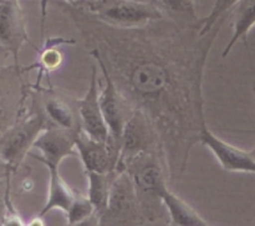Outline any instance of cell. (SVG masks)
I'll return each instance as SVG.
<instances>
[{
	"label": "cell",
	"instance_id": "cell-1",
	"mask_svg": "<svg viewBox=\"0 0 255 226\" xmlns=\"http://www.w3.org/2000/svg\"><path fill=\"white\" fill-rule=\"evenodd\" d=\"M66 12L80 30L85 47L131 103L153 123L163 148L168 180L188 166L206 122L203 77L207 60L222 27L204 36L163 19L137 29L102 24L79 6Z\"/></svg>",
	"mask_w": 255,
	"mask_h": 226
},
{
	"label": "cell",
	"instance_id": "cell-2",
	"mask_svg": "<svg viewBox=\"0 0 255 226\" xmlns=\"http://www.w3.org/2000/svg\"><path fill=\"white\" fill-rule=\"evenodd\" d=\"M120 169L126 171L131 179L143 224L159 220L166 213L162 196L168 189V170L163 151L132 156L121 163Z\"/></svg>",
	"mask_w": 255,
	"mask_h": 226
},
{
	"label": "cell",
	"instance_id": "cell-3",
	"mask_svg": "<svg viewBox=\"0 0 255 226\" xmlns=\"http://www.w3.org/2000/svg\"><path fill=\"white\" fill-rule=\"evenodd\" d=\"M79 7L102 24L117 29L143 27L164 17L159 7L128 0H92Z\"/></svg>",
	"mask_w": 255,
	"mask_h": 226
},
{
	"label": "cell",
	"instance_id": "cell-4",
	"mask_svg": "<svg viewBox=\"0 0 255 226\" xmlns=\"http://www.w3.org/2000/svg\"><path fill=\"white\" fill-rule=\"evenodd\" d=\"M44 129H46V123L41 114L32 107H27L0 138V160L15 173L22 165Z\"/></svg>",
	"mask_w": 255,
	"mask_h": 226
},
{
	"label": "cell",
	"instance_id": "cell-5",
	"mask_svg": "<svg viewBox=\"0 0 255 226\" xmlns=\"http://www.w3.org/2000/svg\"><path fill=\"white\" fill-rule=\"evenodd\" d=\"M29 71V67L14 62L0 70V138L26 111Z\"/></svg>",
	"mask_w": 255,
	"mask_h": 226
},
{
	"label": "cell",
	"instance_id": "cell-6",
	"mask_svg": "<svg viewBox=\"0 0 255 226\" xmlns=\"http://www.w3.org/2000/svg\"><path fill=\"white\" fill-rule=\"evenodd\" d=\"M30 107L39 112L46 123V128L79 132L76 99H72L64 92L42 84H30Z\"/></svg>",
	"mask_w": 255,
	"mask_h": 226
},
{
	"label": "cell",
	"instance_id": "cell-7",
	"mask_svg": "<svg viewBox=\"0 0 255 226\" xmlns=\"http://www.w3.org/2000/svg\"><path fill=\"white\" fill-rule=\"evenodd\" d=\"M97 218L99 226H138L143 224L133 185L125 170L120 171L115 178L106 208Z\"/></svg>",
	"mask_w": 255,
	"mask_h": 226
},
{
	"label": "cell",
	"instance_id": "cell-8",
	"mask_svg": "<svg viewBox=\"0 0 255 226\" xmlns=\"http://www.w3.org/2000/svg\"><path fill=\"white\" fill-rule=\"evenodd\" d=\"M157 151H163V148L153 123L141 109L134 108L120 136L119 169L121 163L132 156Z\"/></svg>",
	"mask_w": 255,
	"mask_h": 226
},
{
	"label": "cell",
	"instance_id": "cell-9",
	"mask_svg": "<svg viewBox=\"0 0 255 226\" xmlns=\"http://www.w3.org/2000/svg\"><path fill=\"white\" fill-rule=\"evenodd\" d=\"M75 151L85 171L110 173L120 170V144L110 136L106 141H96L80 129L75 136Z\"/></svg>",
	"mask_w": 255,
	"mask_h": 226
},
{
	"label": "cell",
	"instance_id": "cell-10",
	"mask_svg": "<svg viewBox=\"0 0 255 226\" xmlns=\"http://www.w3.org/2000/svg\"><path fill=\"white\" fill-rule=\"evenodd\" d=\"M99 69L102 74V78H100L99 92L100 108L109 129V136L120 144L122 129L134 108L119 91L104 67L99 66Z\"/></svg>",
	"mask_w": 255,
	"mask_h": 226
},
{
	"label": "cell",
	"instance_id": "cell-11",
	"mask_svg": "<svg viewBox=\"0 0 255 226\" xmlns=\"http://www.w3.org/2000/svg\"><path fill=\"white\" fill-rule=\"evenodd\" d=\"M198 143L206 147L214 155L219 165L229 173H249L255 171L254 151L239 148L214 134L207 124L198 134Z\"/></svg>",
	"mask_w": 255,
	"mask_h": 226
},
{
	"label": "cell",
	"instance_id": "cell-12",
	"mask_svg": "<svg viewBox=\"0 0 255 226\" xmlns=\"http://www.w3.org/2000/svg\"><path fill=\"white\" fill-rule=\"evenodd\" d=\"M29 42L26 21L20 0L0 2V46L10 52L15 64H20V51Z\"/></svg>",
	"mask_w": 255,
	"mask_h": 226
},
{
	"label": "cell",
	"instance_id": "cell-13",
	"mask_svg": "<svg viewBox=\"0 0 255 226\" xmlns=\"http://www.w3.org/2000/svg\"><path fill=\"white\" fill-rule=\"evenodd\" d=\"M100 77L96 66L91 70L89 89L82 98L76 99L77 117H79L80 129L86 136L96 141H106L109 138V129L105 123L101 108L99 103Z\"/></svg>",
	"mask_w": 255,
	"mask_h": 226
},
{
	"label": "cell",
	"instance_id": "cell-14",
	"mask_svg": "<svg viewBox=\"0 0 255 226\" xmlns=\"http://www.w3.org/2000/svg\"><path fill=\"white\" fill-rule=\"evenodd\" d=\"M76 133L77 132H69L52 127L44 129L32 146V149H36L40 154L35 158L41 161L46 168H59L65 159L76 155Z\"/></svg>",
	"mask_w": 255,
	"mask_h": 226
},
{
	"label": "cell",
	"instance_id": "cell-15",
	"mask_svg": "<svg viewBox=\"0 0 255 226\" xmlns=\"http://www.w3.org/2000/svg\"><path fill=\"white\" fill-rule=\"evenodd\" d=\"M232 24V36L222 52V57H227L239 41H243L248 49V36L255 22V0H241L228 14Z\"/></svg>",
	"mask_w": 255,
	"mask_h": 226
},
{
	"label": "cell",
	"instance_id": "cell-16",
	"mask_svg": "<svg viewBox=\"0 0 255 226\" xmlns=\"http://www.w3.org/2000/svg\"><path fill=\"white\" fill-rule=\"evenodd\" d=\"M49 170V190L45 205L37 214L39 216L45 218L46 214L52 210H61L66 213L71 203L76 196L77 190H74L66 181L60 175L59 168H47Z\"/></svg>",
	"mask_w": 255,
	"mask_h": 226
},
{
	"label": "cell",
	"instance_id": "cell-17",
	"mask_svg": "<svg viewBox=\"0 0 255 226\" xmlns=\"http://www.w3.org/2000/svg\"><path fill=\"white\" fill-rule=\"evenodd\" d=\"M163 205L169 216L172 226H212L206 219L202 218L188 203L179 198L177 194L167 189L162 196Z\"/></svg>",
	"mask_w": 255,
	"mask_h": 226
},
{
	"label": "cell",
	"instance_id": "cell-18",
	"mask_svg": "<svg viewBox=\"0 0 255 226\" xmlns=\"http://www.w3.org/2000/svg\"><path fill=\"white\" fill-rule=\"evenodd\" d=\"M65 44H72L71 40L55 37V39H47L42 44L41 49L39 50L35 64L30 65L29 70H36L37 78L34 84H41V79L45 75L55 72L64 62V54H62L60 46Z\"/></svg>",
	"mask_w": 255,
	"mask_h": 226
},
{
	"label": "cell",
	"instance_id": "cell-19",
	"mask_svg": "<svg viewBox=\"0 0 255 226\" xmlns=\"http://www.w3.org/2000/svg\"><path fill=\"white\" fill-rule=\"evenodd\" d=\"M164 17L182 29L198 31L201 17L197 14L196 0H157Z\"/></svg>",
	"mask_w": 255,
	"mask_h": 226
},
{
	"label": "cell",
	"instance_id": "cell-20",
	"mask_svg": "<svg viewBox=\"0 0 255 226\" xmlns=\"http://www.w3.org/2000/svg\"><path fill=\"white\" fill-rule=\"evenodd\" d=\"M121 170L110 171V173H95V171H85L87 176V198L91 201L95 209V214L99 215L106 208L109 199L110 189L115 178Z\"/></svg>",
	"mask_w": 255,
	"mask_h": 226
},
{
	"label": "cell",
	"instance_id": "cell-21",
	"mask_svg": "<svg viewBox=\"0 0 255 226\" xmlns=\"http://www.w3.org/2000/svg\"><path fill=\"white\" fill-rule=\"evenodd\" d=\"M238 1L241 0H214L209 14L206 17H201L199 20V36H204L216 27L223 26L224 21L228 19L229 11Z\"/></svg>",
	"mask_w": 255,
	"mask_h": 226
},
{
	"label": "cell",
	"instance_id": "cell-22",
	"mask_svg": "<svg viewBox=\"0 0 255 226\" xmlns=\"http://www.w3.org/2000/svg\"><path fill=\"white\" fill-rule=\"evenodd\" d=\"M94 214L95 209L92 206L91 201L89 200V198L77 191L74 201L65 213V216H66L67 225H72V224H77L86 220L87 218L92 216Z\"/></svg>",
	"mask_w": 255,
	"mask_h": 226
},
{
	"label": "cell",
	"instance_id": "cell-23",
	"mask_svg": "<svg viewBox=\"0 0 255 226\" xmlns=\"http://www.w3.org/2000/svg\"><path fill=\"white\" fill-rule=\"evenodd\" d=\"M12 171L0 160V211L2 210V205H4V195L5 190H6L7 185L11 183Z\"/></svg>",
	"mask_w": 255,
	"mask_h": 226
},
{
	"label": "cell",
	"instance_id": "cell-24",
	"mask_svg": "<svg viewBox=\"0 0 255 226\" xmlns=\"http://www.w3.org/2000/svg\"><path fill=\"white\" fill-rule=\"evenodd\" d=\"M10 60H12V56L10 55V52L0 46V70H2L4 67H6L7 65H10Z\"/></svg>",
	"mask_w": 255,
	"mask_h": 226
},
{
	"label": "cell",
	"instance_id": "cell-25",
	"mask_svg": "<svg viewBox=\"0 0 255 226\" xmlns=\"http://www.w3.org/2000/svg\"><path fill=\"white\" fill-rule=\"evenodd\" d=\"M67 226H99V218H97L96 214H94V215L87 218L86 220L81 221V223L72 224V225H67Z\"/></svg>",
	"mask_w": 255,
	"mask_h": 226
},
{
	"label": "cell",
	"instance_id": "cell-26",
	"mask_svg": "<svg viewBox=\"0 0 255 226\" xmlns=\"http://www.w3.org/2000/svg\"><path fill=\"white\" fill-rule=\"evenodd\" d=\"M25 226H46L45 225V221L42 216H34L31 220H29L27 223H25Z\"/></svg>",
	"mask_w": 255,
	"mask_h": 226
},
{
	"label": "cell",
	"instance_id": "cell-27",
	"mask_svg": "<svg viewBox=\"0 0 255 226\" xmlns=\"http://www.w3.org/2000/svg\"><path fill=\"white\" fill-rule=\"evenodd\" d=\"M21 188L24 191H30L32 188H34V181L30 178H25L21 183Z\"/></svg>",
	"mask_w": 255,
	"mask_h": 226
},
{
	"label": "cell",
	"instance_id": "cell-28",
	"mask_svg": "<svg viewBox=\"0 0 255 226\" xmlns=\"http://www.w3.org/2000/svg\"><path fill=\"white\" fill-rule=\"evenodd\" d=\"M128 1H133V2H138V4H146V5H153V6H158V2L157 0H128Z\"/></svg>",
	"mask_w": 255,
	"mask_h": 226
},
{
	"label": "cell",
	"instance_id": "cell-29",
	"mask_svg": "<svg viewBox=\"0 0 255 226\" xmlns=\"http://www.w3.org/2000/svg\"><path fill=\"white\" fill-rule=\"evenodd\" d=\"M65 4L70 5V6H79L81 4V0H62Z\"/></svg>",
	"mask_w": 255,
	"mask_h": 226
},
{
	"label": "cell",
	"instance_id": "cell-30",
	"mask_svg": "<svg viewBox=\"0 0 255 226\" xmlns=\"http://www.w3.org/2000/svg\"><path fill=\"white\" fill-rule=\"evenodd\" d=\"M86 1H92V0H81V4H82V2H86ZM81 4H80V5H81ZM80 5H79V6H80Z\"/></svg>",
	"mask_w": 255,
	"mask_h": 226
},
{
	"label": "cell",
	"instance_id": "cell-31",
	"mask_svg": "<svg viewBox=\"0 0 255 226\" xmlns=\"http://www.w3.org/2000/svg\"><path fill=\"white\" fill-rule=\"evenodd\" d=\"M1 211H0V226H1Z\"/></svg>",
	"mask_w": 255,
	"mask_h": 226
},
{
	"label": "cell",
	"instance_id": "cell-32",
	"mask_svg": "<svg viewBox=\"0 0 255 226\" xmlns=\"http://www.w3.org/2000/svg\"><path fill=\"white\" fill-rule=\"evenodd\" d=\"M1 1H6V0H0V2H1Z\"/></svg>",
	"mask_w": 255,
	"mask_h": 226
},
{
	"label": "cell",
	"instance_id": "cell-33",
	"mask_svg": "<svg viewBox=\"0 0 255 226\" xmlns=\"http://www.w3.org/2000/svg\"><path fill=\"white\" fill-rule=\"evenodd\" d=\"M168 226H172V225H168Z\"/></svg>",
	"mask_w": 255,
	"mask_h": 226
}]
</instances>
